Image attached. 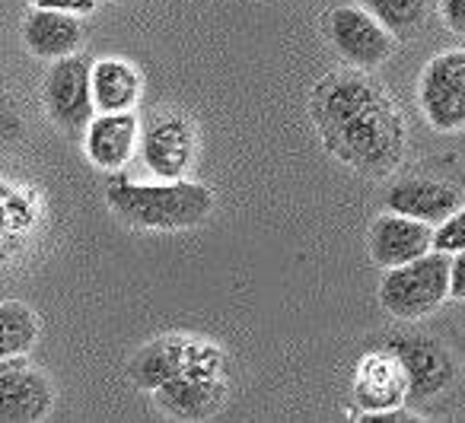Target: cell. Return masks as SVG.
Wrapping results in <instances>:
<instances>
[{"instance_id":"ffe728a7","label":"cell","mask_w":465,"mask_h":423,"mask_svg":"<svg viewBox=\"0 0 465 423\" xmlns=\"http://www.w3.org/2000/svg\"><path fill=\"white\" fill-rule=\"evenodd\" d=\"M29 4L42 10H61V14H74V16H84L96 10V0H29Z\"/></svg>"},{"instance_id":"8fae6325","label":"cell","mask_w":465,"mask_h":423,"mask_svg":"<svg viewBox=\"0 0 465 423\" xmlns=\"http://www.w3.org/2000/svg\"><path fill=\"white\" fill-rule=\"evenodd\" d=\"M392 350L408 369V401H427L443 395L456 379L452 357L430 338H401L392 340Z\"/></svg>"},{"instance_id":"ac0fdd59","label":"cell","mask_w":465,"mask_h":423,"mask_svg":"<svg viewBox=\"0 0 465 423\" xmlns=\"http://www.w3.org/2000/svg\"><path fill=\"white\" fill-rule=\"evenodd\" d=\"M361 7H367L395 39H405L424 23V0H361Z\"/></svg>"},{"instance_id":"52a82bcc","label":"cell","mask_w":465,"mask_h":423,"mask_svg":"<svg viewBox=\"0 0 465 423\" xmlns=\"http://www.w3.org/2000/svg\"><path fill=\"white\" fill-rule=\"evenodd\" d=\"M437 249V226L405 213H382L370 230V255L380 268H401Z\"/></svg>"},{"instance_id":"5b68a950","label":"cell","mask_w":465,"mask_h":423,"mask_svg":"<svg viewBox=\"0 0 465 423\" xmlns=\"http://www.w3.org/2000/svg\"><path fill=\"white\" fill-rule=\"evenodd\" d=\"M420 112L437 131H465V52H443L420 74Z\"/></svg>"},{"instance_id":"30bf717a","label":"cell","mask_w":465,"mask_h":423,"mask_svg":"<svg viewBox=\"0 0 465 423\" xmlns=\"http://www.w3.org/2000/svg\"><path fill=\"white\" fill-rule=\"evenodd\" d=\"M354 401L361 414L392 410L408 401V369L392 347L367 353L361 359L354 376Z\"/></svg>"},{"instance_id":"9a60e30c","label":"cell","mask_w":465,"mask_h":423,"mask_svg":"<svg viewBox=\"0 0 465 423\" xmlns=\"http://www.w3.org/2000/svg\"><path fill=\"white\" fill-rule=\"evenodd\" d=\"M141 74L131 61L103 58L93 64V96L99 112H134L141 103Z\"/></svg>"},{"instance_id":"3957f363","label":"cell","mask_w":465,"mask_h":423,"mask_svg":"<svg viewBox=\"0 0 465 423\" xmlns=\"http://www.w3.org/2000/svg\"><path fill=\"white\" fill-rule=\"evenodd\" d=\"M452 296V255L433 249L430 255L389 268L380 283V302L389 315L405 321L427 319Z\"/></svg>"},{"instance_id":"ba28073f","label":"cell","mask_w":465,"mask_h":423,"mask_svg":"<svg viewBox=\"0 0 465 423\" xmlns=\"http://www.w3.org/2000/svg\"><path fill=\"white\" fill-rule=\"evenodd\" d=\"M141 156L156 179H182L194 160V131L179 112H160L141 134Z\"/></svg>"},{"instance_id":"7a4b0ae2","label":"cell","mask_w":465,"mask_h":423,"mask_svg":"<svg viewBox=\"0 0 465 423\" xmlns=\"http://www.w3.org/2000/svg\"><path fill=\"white\" fill-rule=\"evenodd\" d=\"M105 204L137 230H188L211 217L213 194L201 182L185 179H160L153 185L115 179L105 188Z\"/></svg>"},{"instance_id":"7402d4cb","label":"cell","mask_w":465,"mask_h":423,"mask_svg":"<svg viewBox=\"0 0 465 423\" xmlns=\"http://www.w3.org/2000/svg\"><path fill=\"white\" fill-rule=\"evenodd\" d=\"M452 300L465 302V251L452 255Z\"/></svg>"},{"instance_id":"d6986e66","label":"cell","mask_w":465,"mask_h":423,"mask_svg":"<svg viewBox=\"0 0 465 423\" xmlns=\"http://www.w3.org/2000/svg\"><path fill=\"white\" fill-rule=\"evenodd\" d=\"M437 249L446 251V255H459V251H465V201H462V207L446 220V223L437 226Z\"/></svg>"},{"instance_id":"8992f818","label":"cell","mask_w":465,"mask_h":423,"mask_svg":"<svg viewBox=\"0 0 465 423\" xmlns=\"http://www.w3.org/2000/svg\"><path fill=\"white\" fill-rule=\"evenodd\" d=\"M329 39L344 61L376 67L392 54L395 35L367 7H335L329 14Z\"/></svg>"},{"instance_id":"5bb4252c","label":"cell","mask_w":465,"mask_h":423,"mask_svg":"<svg viewBox=\"0 0 465 423\" xmlns=\"http://www.w3.org/2000/svg\"><path fill=\"white\" fill-rule=\"evenodd\" d=\"M23 39L33 54L45 61H58L77 54V48L84 45V26H80V16L74 14L33 7V14L23 23Z\"/></svg>"},{"instance_id":"4fadbf2b","label":"cell","mask_w":465,"mask_h":423,"mask_svg":"<svg viewBox=\"0 0 465 423\" xmlns=\"http://www.w3.org/2000/svg\"><path fill=\"white\" fill-rule=\"evenodd\" d=\"M459 207H462V194L433 179H401L386 194V211L424 220L430 226L446 223Z\"/></svg>"},{"instance_id":"9c48e42d","label":"cell","mask_w":465,"mask_h":423,"mask_svg":"<svg viewBox=\"0 0 465 423\" xmlns=\"http://www.w3.org/2000/svg\"><path fill=\"white\" fill-rule=\"evenodd\" d=\"M52 410V385L20 357L0 363V417L7 423H35Z\"/></svg>"},{"instance_id":"6da1fadb","label":"cell","mask_w":465,"mask_h":423,"mask_svg":"<svg viewBox=\"0 0 465 423\" xmlns=\"http://www.w3.org/2000/svg\"><path fill=\"white\" fill-rule=\"evenodd\" d=\"M310 112L322 143L344 166L363 175H389L405 156V122L376 80L329 74L319 80Z\"/></svg>"},{"instance_id":"277c9868","label":"cell","mask_w":465,"mask_h":423,"mask_svg":"<svg viewBox=\"0 0 465 423\" xmlns=\"http://www.w3.org/2000/svg\"><path fill=\"white\" fill-rule=\"evenodd\" d=\"M42 103L52 122L64 131H86L96 118V96H93V64L80 54L58 58L45 74Z\"/></svg>"},{"instance_id":"44dd1931","label":"cell","mask_w":465,"mask_h":423,"mask_svg":"<svg viewBox=\"0 0 465 423\" xmlns=\"http://www.w3.org/2000/svg\"><path fill=\"white\" fill-rule=\"evenodd\" d=\"M440 16H443L446 29L465 35V0H440Z\"/></svg>"},{"instance_id":"e0dca14e","label":"cell","mask_w":465,"mask_h":423,"mask_svg":"<svg viewBox=\"0 0 465 423\" xmlns=\"http://www.w3.org/2000/svg\"><path fill=\"white\" fill-rule=\"evenodd\" d=\"M35 340H39V319L33 315V309L14 300L4 302V309H0V347H4V357H20V353L26 357Z\"/></svg>"},{"instance_id":"2e32d148","label":"cell","mask_w":465,"mask_h":423,"mask_svg":"<svg viewBox=\"0 0 465 423\" xmlns=\"http://www.w3.org/2000/svg\"><path fill=\"white\" fill-rule=\"evenodd\" d=\"M201 350V340H182V338H169V340H156L153 347L141 353V359L134 363V379L137 385L150 391H160L166 382H173L182 369L194 359V353Z\"/></svg>"},{"instance_id":"7c38bea8","label":"cell","mask_w":465,"mask_h":423,"mask_svg":"<svg viewBox=\"0 0 465 423\" xmlns=\"http://www.w3.org/2000/svg\"><path fill=\"white\" fill-rule=\"evenodd\" d=\"M141 143V122L134 112H99L84 131V147L93 166L115 172L128 166L134 147Z\"/></svg>"}]
</instances>
